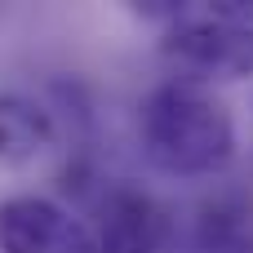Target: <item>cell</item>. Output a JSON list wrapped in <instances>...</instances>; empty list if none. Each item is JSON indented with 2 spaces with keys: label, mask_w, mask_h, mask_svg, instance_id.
Instances as JSON below:
<instances>
[{
  "label": "cell",
  "mask_w": 253,
  "mask_h": 253,
  "mask_svg": "<svg viewBox=\"0 0 253 253\" xmlns=\"http://www.w3.org/2000/svg\"><path fill=\"white\" fill-rule=\"evenodd\" d=\"M142 147L147 160L173 178H213L236 160L231 111L200 84L165 80L142 102Z\"/></svg>",
  "instance_id": "cell-1"
},
{
  "label": "cell",
  "mask_w": 253,
  "mask_h": 253,
  "mask_svg": "<svg viewBox=\"0 0 253 253\" xmlns=\"http://www.w3.org/2000/svg\"><path fill=\"white\" fill-rule=\"evenodd\" d=\"M0 253H102L93 227L44 196L0 200Z\"/></svg>",
  "instance_id": "cell-3"
},
{
  "label": "cell",
  "mask_w": 253,
  "mask_h": 253,
  "mask_svg": "<svg viewBox=\"0 0 253 253\" xmlns=\"http://www.w3.org/2000/svg\"><path fill=\"white\" fill-rule=\"evenodd\" d=\"M160 58L178 71L173 80H187V84L245 80L253 76V27L218 18L209 9L178 13V22L160 40Z\"/></svg>",
  "instance_id": "cell-2"
},
{
  "label": "cell",
  "mask_w": 253,
  "mask_h": 253,
  "mask_svg": "<svg viewBox=\"0 0 253 253\" xmlns=\"http://www.w3.org/2000/svg\"><path fill=\"white\" fill-rule=\"evenodd\" d=\"M165 231H169L165 209H160L142 187L116 182V187L102 196L98 231H93L102 253H160Z\"/></svg>",
  "instance_id": "cell-4"
},
{
  "label": "cell",
  "mask_w": 253,
  "mask_h": 253,
  "mask_svg": "<svg viewBox=\"0 0 253 253\" xmlns=\"http://www.w3.org/2000/svg\"><path fill=\"white\" fill-rule=\"evenodd\" d=\"M53 147V120L18 93H0V165H31Z\"/></svg>",
  "instance_id": "cell-5"
}]
</instances>
